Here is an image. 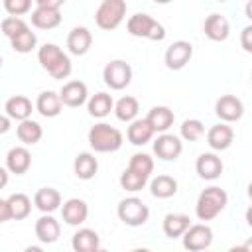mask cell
Listing matches in <instances>:
<instances>
[{
    "label": "cell",
    "instance_id": "cell-52",
    "mask_svg": "<svg viewBox=\"0 0 252 252\" xmlns=\"http://www.w3.org/2000/svg\"><path fill=\"white\" fill-rule=\"evenodd\" d=\"M96 252H108V250H104V248H98V250H96Z\"/></svg>",
    "mask_w": 252,
    "mask_h": 252
},
{
    "label": "cell",
    "instance_id": "cell-38",
    "mask_svg": "<svg viewBox=\"0 0 252 252\" xmlns=\"http://www.w3.org/2000/svg\"><path fill=\"white\" fill-rule=\"evenodd\" d=\"M0 28H2V33H4L8 39H12V37H16L18 33L30 30L28 24H26L22 18H16V16H6V18L0 22Z\"/></svg>",
    "mask_w": 252,
    "mask_h": 252
},
{
    "label": "cell",
    "instance_id": "cell-41",
    "mask_svg": "<svg viewBox=\"0 0 252 252\" xmlns=\"http://www.w3.org/2000/svg\"><path fill=\"white\" fill-rule=\"evenodd\" d=\"M63 0H37V8H49V10H59Z\"/></svg>",
    "mask_w": 252,
    "mask_h": 252
},
{
    "label": "cell",
    "instance_id": "cell-45",
    "mask_svg": "<svg viewBox=\"0 0 252 252\" xmlns=\"http://www.w3.org/2000/svg\"><path fill=\"white\" fill-rule=\"evenodd\" d=\"M244 14H246L248 20H252V0L246 2V6H244Z\"/></svg>",
    "mask_w": 252,
    "mask_h": 252
},
{
    "label": "cell",
    "instance_id": "cell-8",
    "mask_svg": "<svg viewBox=\"0 0 252 252\" xmlns=\"http://www.w3.org/2000/svg\"><path fill=\"white\" fill-rule=\"evenodd\" d=\"M213 242V230L205 222L191 224L189 230L183 234V248L189 252H203Z\"/></svg>",
    "mask_w": 252,
    "mask_h": 252
},
{
    "label": "cell",
    "instance_id": "cell-53",
    "mask_svg": "<svg viewBox=\"0 0 252 252\" xmlns=\"http://www.w3.org/2000/svg\"><path fill=\"white\" fill-rule=\"evenodd\" d=\"M250 81H252V75H250Z\"/></svg>",
    "mask_w": 252,
    "mask_h": 252
},
{
    "label": "cell",
    "instance_id": "cell-15",
    "mask_svg": "<svg viewBox=\"0 0 252 252\" xmlns=\"http://www.w3.org/2000/svg\"><path fill=\"white\" fill-rule=\"evenodd\" d=\"M61 215H63V220L71 226H79L87 220L89 217V205L83 201V199H67L63 203V209H61Z\"/></svg>",
    "mask_w": 252,
    "mask_h": 252
},
{
    "label": "cell",
    "instance_id": "cell-34",
    "mask_svg": "<svg viewBox=\"0 0 252 252\" xmlns=\"http://www.w3.org/2000/svg\"><path fill=\"white\" fill-rule=\"evenodd\" d=\"M146 183H148V177H144L142 173H138L130 167H126L120 175V187L126 189V191H132V193L142 191L146 187Z\"/></svg>",
    "mask_w": 252,
    "mask_h": 252
},
{
    "label": "cell",
    "instance_id": "cell-23",
    "mask_svg": "<svg viewBox=\"0 0 252 252\" xmlns=\"http://www.w3.org/2000/svg\"><path fill=\"white\" fill-rule=\"evenodd\" d=\"M71 246L75 252H96L100 248V238L93 228H79L73 234Z\"/></svg>",
    "mask_w": 252,
    "mask_h": 252
},
{
    "label": "cell",
    "instance_id": "cell-14",
    "mask_svg": "<svg viewBox=\"0 0 252 252\" xmlns=\"http://www.w3.org/2000/svg\"><path fill=\"white\" fill-rule=\"evenodd\" d=\"M232 142H234V130L228 124H224V122L211 126L209 132H207V144L215 152L228 150L232 146Z\"/></svg>",
    "mask_w": 252,
    "mask_h": 252
},
{
    "label": "cell",
    "instance_id": "cell-32",
    "mask_svg": "<svg viewBox=\"0 0 252 252\" xmlns=\"http://www.w3.org/2000/svg\"><path fill=\"white\" fill-rule=\"evenodd\" d=\"M150 191L158 199H169L177 193V181L171 175H158L150 183Z\"/></svg>",
    "mask_w": 252,
    "mask_h": 252
},
{
    "label": "cell",
    "instance_id": "cell-21",
    "mask_svg": "<svg viewBox=\"0 0 252 252\" xmlns=\"http://www.w3.org/2000/svg\"><path fill=\"white\" fill-rule=\"evenodd\" d=\"M148 124L152 126L154 132H159V134H165L171 126H173V120H175V114L169 106H154L148 116H146Z\"/></svg>",
    "mask_w": 252,
    "mask_h": 252
},
{
    "label": "cell",
    "instance_id": "cell-20",
    "mask_svg": "<svg viewBox=\"0 0 252 252\" xmlns=\"http://www.w3.org/2000/svg\"><path fill=\"white\" fill-rule=\"evenodd\" d=\"M63 108V102H61V96L59 93H53V91H43L37 94V100H35V110L45 116V118H55L59 116Z\"/></svg>",
    "mask_w": 252,
    "mask_h": 252
},
{
    "label": "cell",
    "instance_id": "cell-11",
    "mask_svg": "<svg viewBox=\"0 0 252 252\" xmlns=\"http://www.w3.org/2000/svg\"><path fill=\"white\" fill-rule=\"evenodd\" d=\"M183 142L173 134H159L154 142V154L163 161H173L181 156Z\"/></svg>",
    "mask_w": 252,
    "mask_h": 252
},
{
    "label": "cell",
    "instance_id": "cell-18",
    "mask_svg": "<svg viewBox=\"0 0 252 252\" xmlns=\"http://www.w3.org/2000/svg\"><path fill=\"white\" fill-rule=\"evenodd\" d=\"M32 110H33V104L28 96L24 94H16V96H10L4 104V114H8L12 120H18V122H24V120H30L32 116Z\"/></svg>",
    "mask_w": 252,
    "mask_h": 252
},
{
    "label": "cell",
    "instance_id": "cell-51",
    "mask_svg": "<svg viewBox=\"0 0 252 252\" xmlns=\"http://www.w3.org/2000/svg\"><path fill=\"white\" fill-rule=\"evenodd\" d=\"M248 197L252 199V181H250V185H248Z\"/></svg>",
    "mask_w": 252,
    "mask_h": 252
},
{
    "label": "cell",
    "instance_id": "cell-55",
    "mask_svg": "<svg viewBox=\"0 0 252 252\" xmlns=\"http://www.w3.org/2000/svg\"><path fill=\"white\" fill-rule=\"evenodd\" d=\"M205 252H207V250H205Z\"/></svg>",
    "mask_w": 252,
    "mask_h": 252
},
{
    "label": "cell",
    "instance_id": "cell-27",
    "mask_svg": "<svg viewBox=\"0 0 252 252\" xmlns=\"http://www.w3.org/2000/svg\"><path fill=\"white\" fill-rule=\"evenodd\" d=\"M154 130H152V126L148 124V120L146 118H138V120H134V122H130V126H128V132H126V138H128V142L130 144H134V146H144V144H148L152 138H154Z\"/></svg>",
    "mask_w": 252,
    "mask_h": 252
},
{
    "label": "cell",
    "instance_id": "cell-6",
    "mask_svg": "<svg viewBox=\"0 0 252 252\" xmlns=\"http://www.w3.org/2000/svg\"><path fill=\"white\" fill-rule=\"evenodd\" d=\"M116 213H118V219L124 224H128V226H142L150 219L148 205L142 199H138V197H126V199H122L118 203Z\"/></svg>",
    "mask_w": 252,
    "mask_h": 252
},
{
    "label": "cell",
    "instance_id": "cell-2",
    "mask_svg": "<svg viewBox=\"0 0 252 252\" xmlns=\"http://www.w3.org/2000/svg\"><path fill=\"white\" fill-rule=\"evenodd\" d=\"M228 203V195L224 189L217 187V185H211L207 189H203L199 193V199H197V205H195V213H197V219L199 220H213L215 217H219L224 207Z\"/></svg>",
    "mask_w": 252,
    "mask_h": 252
},
{
    "label": "cell",
    "instance_id": "cell-35",
    "mask_svg": "<svg viewBox=\"0 0 252 252\" xmlns=\"http://www.w3.org/2000/svg\"><path fill=\"white\" fill-rule=\"evenodd\" d=\"M10 45H12V49L18 51V53H30V51H33L35 45H37V35H35L32 30H26V32L18 33L16 37H12V39H10Z\"/></svg>",
    "mask_w": 252,
    "mask_h": 252
},
{
    "label": "cell",
    "instance_id": "cell-29",
    "mask_svg": "<svg viewBox=\"0 0 252 252\" xmlns=\"http://www.w3.org/2000/svg\"><path fill=\"white\" fill-rule=\"evenodd\" d=\"M87 108L93 118H104L110 114V110H114V100L108 93H96L89 98Z\"/></svg>",
    "mask_w": 252,
    "mask_h": 252
},
{
    "label": "cell",
    "instance_id": "cell-50",
    "mask_svg": "<svg viewBox=\"0 0 252 252\" xmlns=\"http://www.w3.org/2000/svg\"><path fill=\"white\" fill-rule=\"evenodd\" d=\"M134 252H152V250H148V248H136Z\"/></svg>",
    "mask_w": 252,
    "mask_h": 252
},
{
    "label": "cell",
    "instance_id": "cell-19",
    "mask_svg": "<svg viewBox=\"0 0 252 252\" xmlns=\"http://www.w3.org/2000/svg\"><path fill=\"white\" fill-rule=\"evenodd\" d=\"M32 165V154L28 152L26 146H16L6 154V167L10 173L22 175L30 169Z\"/></svg>",
    "mask_w": 252,
    "mask_h": 252
},
{
    "label": "cell",
    "instance_id": "cell-16",
    "mask_svg": "<svg viewBox=\"0 0 252 252\" xmlns=\"http://www.w3.org/2000/svg\"><path fill=\"white\" fill-rule=\"evenodd\" d=\"M93 45V33L85 26H77L67 35V49L73 55H85Z\"/></svg>",
    "mask_w": 252,
    "mask_h": 252
},
{
    "label": "cell",
    "instance_id": "cell-9",
    "mask_svg": "<svg viewBox=\"0 0 252 252\" xmlns=\"http://www.w3.org/2000/svg\"><path fill=\"white\" fill-rule=\"evenodd\" d=\"M193 57V45L185 39H179V41H173L167 49H165V67L171 69V71H179L183 69Z\"/></svg>",
    "mask_w": 252,
    "mask_h": 252
},
{
    "label": "cell",
    "instance_id": "cell-25",
    "mask_svg": "<svg viewBox=\"0 0 252 252\" xmlns=\"http://www.w3.org/2000/svg\"><path fill=\"white\" fill-rule=\"evenodd\" d=\"M191 226V219L181 213H169L163 219V234L167 238H179L183 236Z\"/></svg>",
    "mask_w": 252,
    "mask_h": 252
},
{
    "label": "cell",
    "instance_id": "cell-10",
    "mask_svg": "<svg viewBox=\"0 0 252 252\" xmlns=\"http://www.w3.org/2000/svg\"><path fill=\"white\" fill-rule=\"evenodd\" d=\"M215 112L217 116L226 124V122H236L242 118L244 114V104L238 96L234 94H222L217 102H215Z\"/></svg>",
    "mask_w": 252,
    "mask_h": 252
},
{
    "label": "cell",
    "instance_id": "cell-48",
    "mask_svg": "<svg viewBox=\"0 0 252 252\" xmlns=\"http://www.w3.org/2000/svg\"><path fill=\"white\" fill-rule=\"evenodd\" d=\"M228 252H246V248H244V244L242 246H232V248H228Z\"/></svg>",
    "mask_w": 252,
    "mask_h": 252
},
{
    "label": "cell",
    "instance_id": "cell-40",
    "mask_svg": "<svg viewBox=\"0 0 252 252\" xmlns=\"http://www.w3.org/2000/svg\"><path fill=\"white\" fill-rule=\"evenodd\" d=\"M240 45L246 53H252V26H246L240 32Z\"/></svg>",
    "mask_w": 252,
    "mask_h": 252
},
{
    "label": "cell",
    "instance_id": "cell-44",
    "mask_svg": "<svg viewBox=\"0 0 252 252\" xmlns=\"http://www.w3.org/2000/svg\"><path fill=\"white\" fill-rule=\"evenodd\" d=\"M8 183V167H2L0 169V187H6Z\"/></svg>",
    "mask_w": 252,
    "mask_h": 252
},
{
    "label": "cell",
    "instance_id": "cell-46",
    "mask_svg": "<svg viewBox=\"0 0 252 252\" xmlns=\"http://www.w3.org/2000/svg\"><path fill=\"white\" fill-rule=\"evenodd\" d=\"M246 222H248V224L252 226V205H250V207L246 209Z\"/></svg>",
    "mask_w": 252,
    "mask_h": 252
},
{
    "label": "cell",
    "instance_id": "cell-28",
    "mask_svg": "<svg viewBox=\"0 0 252 252\" xmlns=\"http://www.w3.org/2000/svg\"><path fill=\"white\" fill-rule=\"evenodd\" d=\"M16 136H18V140L24 146H33V144H37L41 140L43 130H41V124L39 122H35V120L30 118V120H24V122H20L16 126Z\"/></svg>",
    "mask_w": 252,
    "mask_h": 252
},
{
    "label": "cell",
    "instance_id": "cell-39",
    "mask_svg": "<svg viewBox=\"0 0 252 252\" xmlns=\"http://www.w3.org/2000/svg\"><path fill=\"white\" fill-rule=\"evenodd\" d=\"M4 8H6V12L10 16L20 18L22 14L32 10V2L30 0H4Z\"/></svg>",
    "mask_w": 252,
    "mask_h": 252
},
{
    "label": "cell",
    "instance_id": "cell-31",
    "mask_svg": "<svg viewBox=\"0 0 252 252\" xmlns=\"http://www.w3.org/2000/svg\"><path fill=\"white\" fill-rule=\"evenodd\" d=\"M6 203H8V209H10V215L14 220H24L32 213V201L26 193H12L6 199Z\"/></svg>",
    "mask_w": 252,
    "mask_h": 252
},
{
    "label": "cell",
    "instance_id": "cell-42",
    "mask_svg": "<svg viewBox=\"0 0 252 252\" xmlns=\"http://www.w3.org/2000/svg\"><path fill=\"white\" fill-rule=\"evenodd\" d=\"M8 220H12L8 203H6V199H0V222H8Z\"/></svg>",
    "mask_w": 252,
    "mask_h": 252
},
{
    "label": "cell",
    "instance_id": "cell-1",
    "mask_svg": "<svg viewBox=\"0 0 252 252\" xmlns=\"http://www.w3.org/2000/svg\"><path fill=\"white\" fill-rule=\"evenodd\" d=\"M37 61L53 79H67L73 71L69 55L55 43H43L37 49Z\"/></svg>",
    "mask_w": 252,
    "mask_h": 252
},
{
    "label": "cell",
    "instance_id": "cell-12",
    "mask_svg": "<svg viewBox=\"0 0 252 252\" xmlns=\"http://www.w3.org/2000/svg\"><path fill=\"white\" fill-rule=\"evenodd\" d=\"M195 169H197V173H199L201 179H205V181H215V179H219L220 173H222V159H220L217 154H213V152H205V154H201V156L197 158Z\"/></svg>",
    "mask_w": 252,
    "mask_h": 252
},
{
    "label": "cell",
    "instance_id": "cell-54",
    "mask_svg": "<svg viewBox=\"0 0 252 252\" xmlns=\"http://www.w3.org/2000/svg\"><path fill=\"white\" fill-rule=\"evenodd\" d=\"M132 252H134V250H132Z\"/></svg>",
    "mask_w": 252,
    "mask_h": 252
},
{
    "label": "cell",
    "instance_id": "cell-17",
    "mask_svg": "<svg viewBox=\"0 0 252 252\" xmlns=\"http://www.w3.org/2000/svg\"><path fill=\"white\" fill-rule=\"evenodd\" d=\"M203 32L211 41H224L230 33V24L222 14H211L203 24Z\"/></svg>",
    "mask_w": 252,
    "mask_h": 252
},
{
    "label": "cell",
    "instance_id": "cell-26",
    "mask_svg": "<svg viewBox=\"0 0 252 252\" xmlns=\"http://www.w3.org/2000/svg\"><path fill=\"white\" fill-rule=\"evenodd\" d=\"M73 169H75V175H77L79 179L89 181V179H93V177L96 175V171H98V161H96V158H94L91 152H81V154L75 158V161H73Z\"/></svg>",
    "mask_w": 252,
    "mask_h": 252
},
{
    "label": "cell",
    "instance_id": "cell-7",
    "mask_svg": "<svg viewBox=\"0 0 252 252\" xmlns=\"http://www.w3.org/2000/svg\"><path fill=\"white\" fill-rule=\"evenodd\" d=\"M102 79H104V85L112 91H122L130 85L132 81V67L130 63H126L124 59H114V61H108L102 69Z\"/></svg>",
    "mask_w": 252,
    "mask_h": 252
},
{
    "label": "cell",
    "instance_id": "cell-33",
    "mask_svg": "<svg viewBox=\"0 0 252 252\" xmlns=\"http://www.w3.org/2000/svg\"><path fill=\"white\" fill-rule=\"evenodd\" d=\"M138 110H140V104L134 96H122L114 104V114L122 122H134L136 116H138Z\"/></svg>",
    "mask_w": 252,
    "mask_h": 252
},
{
    "label": "cell",
    "instance_id": "cell-43",
    "mask_svg": "<svg viewBox=\"0 0 252 252\" xmlns=\"http://www.w3.org/2000/svg\"><path fill=\"white\" fill-rule=\"evenodd\" d=\"M10 120H12V118H10L8 114H2V116H0V134H6V132L10 130Z\"/></svg>",
    "mask_w": 252,
    "mask_h": 252
},
{
    "label": "cell",
    "instance_id": "cell-4",
    "mask_svg": "<svg viewBox=\"0 0 252 252\" xmlns=\"http://www.w3.org/2000/svg\"><path fill=\"white\" fill-rule=\"evenodd\" d=\"M126 28H128V33L134 35V37H146V39H152V41H161L165 37V28L154 20L150 14H134L128 18L126 22Z\"/></svg>",
    "mask_w": 252,
    "mask_h": 252
},
{
    "label": "cell",
    "instance_id": "cell-37",
    "mask_svg": "<svg viewBox=\"0 0 252 252\" xmlns=\"http://www.w3.org/2000/svg\"><path fill=\"white\" fill-rule=\"evenodd\" d=\"M128 167L134 169V171H138V173H142L144 177L150 179V175H152V171H154V159H152L148 154L138 152V154H134V156L130 158Z\"/></svg>",
    "mask_w": 252,
    "mask_h": 252
},
{
    "label": "cell",
    "instance_id": "cell-22",
    "mask_svg": "<svg viewBox=\"0 0 252 252\" xmlns=\"http://www.w3.org/2000/svg\"><path fill=\"white\" fill-rule=\"evenodd\" d=\"M59 234H61V226L51 215H43L35 220V236L39 238V242L53 244L59 240Z\"/></svg>",
    "mask_w": 252,
    "mask_h": 252
},
{
    "label": "cell",
    "instance_id": "cell-30",
    "mask_svg": "<svg viewBox=\"0 0 252 252\" xmlns=\"http://www.w3.org/2000/svg\"><path fill=\"white\" fill-rule=\"evenodd\" d=\"M32 24L37 30H53L61 24V12L49 8H35L32 12Z\"/></svg>",
    "mask_w": 252,
    "mask_h": 252
},
{
    "label": "cell",
    "instance_id": "cell-5",
    "mask_svg": "<svg viewBox=\"0 0 252 252\" xmlns=\"http://www.w3.org/2000/svg\"><path fill=\"white\" fill-rule=\"evenodd\" d=\"M126 16V2L124 0H104L94 12L96 26L100 30H116Z\"/></svg>",
    "mask_w": 252,
    "mask_h": 252
},
{
    "label": "cell",
    "instance_id": "cell-36",
    "mask_svg": "<svg viewBox=\"0 0 252 252\" xmlns=\"http://www.w3.org/2000/svg\"><path fill=\"white\" fill-rule=\"evenodd\" d=\"M203 136H205V124L201 120H197V118L183 120V124H181V138L185 142H197Z\"/></svg>",
    "mask_w": 252,
    "mask_h": 252
},
{
    "label": "cell",
    "instance_id": "cell-49",
    "mask_svg": "<svg viewBox=\"0 0 252 252\" xmlns=\"http://www.w3.org/2000/svg\"><path fill=\"white\" fill-rule=\"evenodd\" d=\"M244 248H246V252H252V236H250V238L244 242Z\"/></svg>",
    "mask_w": 252,
    "mask_h": 252
},
{
    "label": "cell",
    "instance_id": "cell-13",
    "mask_svg": "<svg viewBox=\"0 0 252 252\" xmlns=\"http://www.w3.org/2000/svg\"><path fill=\"white\" fill-rule=\"evenodd\" d=\"M59 96H61L63 106L77 108V106H81V104L87 102L89 91H87V85H85L83 81H69V83H65V85L61 87Z\"/></svg>",
    "mask_w": 252,
    "mask_h": 252
},
{
    "label": "cell",
    "instance_id": "cell-47",
    "mask_svg": "<svg viewBox=\"0 0 252 252\" xmlns=\"http://www.w3.org/2000/svg\"><path fill=\"white\" fill-rule=\"evenodd\" d=\"M24 252H43V248L41 246H28Z\"/></svg>",
    "mask_w": 252,
    "mask_h": 252
},
{
    "label": "cell",
    "instance_id": "cell-24",
    "mask_svg": "<svg viewBox=\"0 0 252 252\" xmlns=\"http://www.w3.org/2000/svg\"><path fill=\"white\" fill-rule=\"evenodd\" d=\"M33 205L41 213H53L61 205V193L57 189H53V187H41L33 195Z\"/></svg>",
    "mask_w": 252,
    "mask_h": 252
},
{
    "label": "cell",
    "instance_id": "cell-3",
    "mask_svg": "<svg viewBox=\"0 0 252 252\" xmlns=\"http://www.w3.org/2000/svg\"><path fill=\"white\" fill-rule=\"evenodd\" d=\"M122 142H124L122 132L106 122H98L89 130V146L98 154L116 152L122 148Z\"/></svg>",
    "mask_w": 252,
    "mask_h": 252
}]
</instances>
